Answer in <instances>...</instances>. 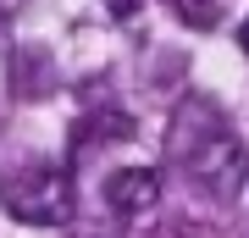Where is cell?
Segmentation results:
<instances>
[{"instance_id": "1", "label": "cell", "mask_w": 249, "mask_h": 238, "mask_svg": "<svg viewBox=\"0 0 249 238\" xmlns=\"http://www.w3.org/2000/svg\"><path fill=\"white\" fill-rule=\"evenodd\" d=\"M166 150L172 161H183V172L194 177L211 200H232L249 177V155L232 139V128L216 116L211 100H183L178 116L166 128Z\"/></svg>"}, {"instance_id": "5", "label": "cell", "mask_w": 249, "mask_h": 238, "mask_svg": "<svg viewBox=\"0 0 249 238\" xmlns=\"http://www.w3.org/2000/svg\"><path fill=\"white\" fill-rule=\"evenodd\" d=\"M106 11H111V17H133L139 0H106Z\"/></svg>"}, {"instance_id": "4", "label": "cell", "mask_w": 249, "mask_h": 238, "mask_svg": "<svg viewBox=\"0 0 249 238\" xmlns=\"http://www.w3.org/2000/svg\"><path fill=\"white\" fill-rule=\"evenodd\" d=\"M172 11L188 22V28H216L222 22V11H227V0H166Z\"/></svg>"}, {"instance_id": "3", "label": "cell", "mask_w": 249, "mask_h": 238, "mask_svg": "<svg viewBox=\"0 0 249 238\" xmlns=\"http://www.w3.org/2000/svg\"><path fill=\"white\" fill-rule=\"evenodd\" d=\"M155 200H160V172L150 166H122L106 177V205L116 216H144Z\"/></svg>"}, {"instance_id": "2", "label": "cell", "mask_w": 249, "mask_h": 238, "mask_svg": "<svg viewBox=\"0 0 249 238\" xmlns=\"http://www.w3.org/2000/svg\"><path fill=\"white\" fill-rule=\"evenodd\" d=\"M0 211L28 221V227H67L78 211L72 172L55 161H22V166L0 172Z\"/></svg>"}, {"instance_id": "6", "label": "cell", "mask_w": 249, "mask_h": 238, "mask_svg": "<svg viewBox=\"0 0 249 238\" xmlns=\"http://www.w3.org/2000/svg\"><path fill=\"white\" fill-rule=\"evenodd\" d=\"M238 39H244V55H249V22H244V28H238Z\"/></svg>"}]
</instances>
